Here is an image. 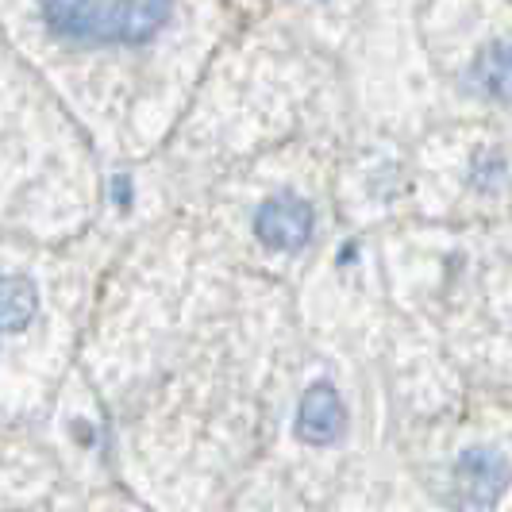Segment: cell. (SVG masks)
Listing matches in <instances>:
<instances>
[{
  "label": "cell",
  "instance_id": "4",
  "mask_svg": "<svg viewBox=\"0 0 512 512\" xmlns=\"http://www.w3.org/2000/svg\"><path fill=\"white\" fill-rule=\"evenodd\" d=\"M343 428H347V409H343L339 389L328 382L308 385L297 405V436L312 447H328L343 436Z\"/></svg>",
  "mask_w": 512,
  "mask_h": 512
},
{
  "label": "cell",
  "instance_id": "6",
  "mask_svg": "<svg viewBox=\"0 0 512 512\" xmlns=\"http://www.w3.org/2000/svg\"><path fill=\"white\" fill-rule=\"evenodd\" d=\"M39 312V289L24 274H0V332H24Z\"/></svg>",
  "mask_w": 512,
  "mask_h": 512
},
{
  "label": "cell",
  "instance_id": "5",
  "mask_svg": "<svg viewBox=\"0 0 512 512\" xmlns=\"http://www.w3.org/2000/svg\"><path fill=\"white\" fill-rule=\"evenodd\" d=\"M470 81L489 101L512 104V43H505V39L486 43L470 66Z\"/></svg>",
  "mask_w": 512,
  "mask_h": 512
},
{
  "label": "cell",
  "instance_id": "1",
  "mask_svg": "<svg viewBox=\"0 0 512 512\" xmlns=\"http://www.w3.org/2000/svg\"><path fill=\"white\" fill-rule=\"evenodd\" d=\"M39 16L54 39L116 47L147 43L174 16V0H39Z\"/></svg>",
  "mask_w": 512,
  "mask_h": 512
},
{
  "label": "cell",
  "instance_id": "3",
  "mask_svg": "<svg viewBox=\"0 0 512 512\" xmlns=\"http://www.w3.org/2000/svg\"><path fill=\"white\" fill-rule=\"evenodd\" d=\"M312 208L301 197H270L255 212V235L274 251H301L312 239Z\"/></svg>",
  "mask_w": 512,
  "mask_h": 512
},
{
  "label": "cell",
  "instance_id": "2",
  "mask_svg": "<svg viewBox=\"0 0 512 512\" xmlns=\"http://www.w3.org/2000/svg\"><path fill=\"white\" fill-rule=\"evenodd\" d=\"M512 486V466L493 447H466L451 462V493L466 512L493 509Z\"/></svg>",
  "mask_w": 512,
  "mask_h": 512
}]
</instances>
